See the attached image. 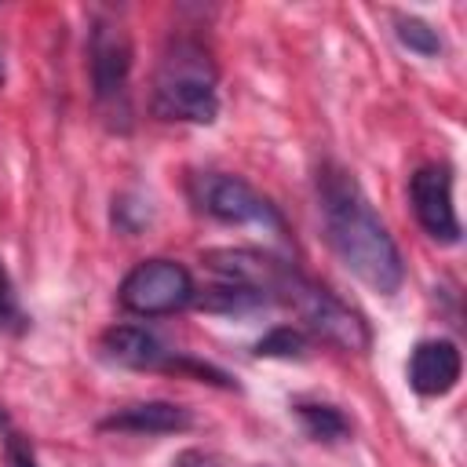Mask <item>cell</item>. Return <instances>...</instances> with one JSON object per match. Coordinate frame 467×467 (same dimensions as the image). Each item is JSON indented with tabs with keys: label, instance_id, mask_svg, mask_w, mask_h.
Segmentation results:
<instances>
[{
	"label": "cell",
	"instance_id": "6da1fadb",
	"mask_svg": "<svg viewBox=\"0 0 467 467\" xmlns=\"http://www.w3.org/2000/svg\"><path fill=\"white\" fill-rule=\"evenodd\" d=\"M317 201H321L325 237H328L332 252L339 255V263L372 292H379V296L398 292L405 281L401 252H398L394 237L387 234V226L379 223V215L372 212V204L365 201L361 186L343 168L321 164Z\"/></svg>",
	"mask_w": 467,
	"mask_h": 467
},
{
	"label": "cell",
	"instance_id": "7a4b0ae2",
	"mask_svg": "<svg viewBox=\"0 0 467 467\" xmlns=\"http://www.w3.org/2000/svg\"><path fill=\"white\" fill-rule=\"evenodd\" d=\"M153 113L186 124H212L219 117V69L201 40L179 36L161 51L153 73Z\"/></svg>",
	"mask_w": 467,
	"mask_h": 467
},
{
	"label": "cell",
	"instance_id": "3957f363",
	"mask_svg": "<svg viewBox=\"0 0 467 467\" xmlns=\"http://www.w3.org/2000/svg\"><path fill=\"white\" fill-rule=\"evenodd\" d=\"M274 299L277 303H288L306 321L310 332H317L321 339L336 343L339 350H368V343H372L368 325L343 299H336L328 288H321L317 281L303 277L292 266L281 270V281H277Z\"/></svg>",
	"mask_w": 467,
	"mask_h": 467
},
{
	"label": "cell",
	"instance_id": "277c9868",
	"mask_svg": "<svg viewBox=\"0 0 467 467\" xmlns=\"http://www.w3.org/2000/svg\"><path fill=\"white\" fill-rule=\"evenodd\" d=\"M117 299L135 317H168L186 310L197 299L193 277L175 259H146L128 270V277L117 288Z\"/></svg>",
	"mask_w": 467,
	"mask_h": 467
},
{
	"label": "cell",
	"instance_id": "5b68a950",
	"mask_svg": "<svg viewBox=\"0 0 467 467\" xmlns=\"http://www.w3.org/2000/svg\"><path fill=\"white\" fill-rule=\"evenodd\" d=\"M88 69H91V88L95 99L106 113L128 117V80H131V36L128 29L99 15L88 33Z\"/></svg>",
	"mask_w": 467,
	"mask_h": 467
},
{
	"label": "cell",
	"instance_id": "8992f818",
	"mask_svg": "<svg viewBox=\"0 0 467 467\" xmlns=\"http://www.w3.org/2000/svg\"><path fill=\"white\" fill-rule=\"evenodd\" d=\"M193 201L204 215L219 219V223H237V226H263L274 234H285V219L277 212V204H270V197H263L255 186H248L237 175H223V171H208L197 175L193 182Z\"/></svg>",
	"mask_w": 467,
	"mask_h": 467
},
{
	"label": "cell",
	"instance_id": "52a82bcc",
	"mask_svg": "<svg viewBox=\"0 0 467 467\" xmlns=\"http://www.w3.org/2000/svg\"><path fill=\"white\" fill-rule=\"evenodd\" d=\"M409 201L416 223L441 244L460 241V219L452 204V171L445 164H423L409 179Z\"/></svg>",
	"mask_w": 467,
	"mask_h": 467
},
{
	"label": "cell",
	"instance_id": "ba28073f",
	"mask_svg": "<svg viewBox=\"0 0 467 467\" xmlns=\"http://www.w3.org/2000/svg\"><path fill=\"white\" fill-rule=\"evenodd\" d=\"M204 266L215 274V281H237V285L259 288L263 296H270V303H274V292L285 270L281 259L255 252V248H208Z\"/></svg>",
	"mask_w": 467,
	"mask_h": 467
},
{
	"label": "cell",
	"instance_id": "9c48e42d",
	"mask_svg": "<svg viewBox=\"0 0 467 467\" xmlns=\"http://www.w3.org/2000/svg\"><path fill=\"white\" fill-rule=\"evenodd\" d=\"M460 368L463 361L452 339H423L409 358V387L423 398L449 394L460 379Z\"/></svg>",
	"mask_w": 467,
	"mask_h": 467
},
{
	"label": "cell",
	"instance_id": "30bf717a",
	"mask_svg": "<svg viewBox=\"0 0 467 467\" xmlns=\"http://www.w3.org/2000/svg\"><path fill=\"white\" fill-rule=\"evenodd\" d=\"M102 350L128 365V368H168V361L175 358L157 332H150L146 325H113L102 332Z\"/></svg>",
	"mask_w": 467,
	"mask_h": 467
},
{
	"label": "cell",
	"instance_id": "8fae6325",
	"mask_svg": "<svg viewBox=\"0 0 467 467\" xmlns=\"http://www.w3.org/2000/svg\"><path fill=\"white\" fill-rule=\"evenodd\" d=\"M193 423L190 409L175 401H139L128 409H117L102 420V431H128V434H175Z\"/></svg>",
	"mask_w": 467,
	"mask_h": 467
},
{
	"label": "cell",
	"instance_id": "7c38bea8",
	"mask_svg": "<svg viewBox=\"0 0 467 467\" xmlns=\"http://www.w3.org/2000/svg\"><path fill=\"white\" fill-rule=\"evenodd\" d=\"M197 303L204 310H212V314H252V310L266 306L270 296H263L259 288L237 285V281H215V285L204 288V296Z\"/></svg>",
	"mask_w": 467,
	"mask_h": 467
},
{
	"label": "cell",
	"instance_id": "4fadbf2b",
	"mask_svg": "<svg viewBox=\"0 0 467 467\" xmlns=\"http://www.w3.org/2000/svg\"><path fill=\"white\" fill-rule=\"evenodd\" d=\"M296 416L303 423V431L314 438V441H339L350 434V423L339 409L332 405H296Z\"/></svg>",
	"mask_w": 467,
	"mask_h": 467
},
{
	"label": "cell",
	"instance_id": "5bb4252c",
	"mask_svg": "<svg viewBox=\"0 0 467 467\" xmlns=\"http://www.w3.org/2000/svg\"><path fill=\"white\" fill-rule=\"evenodd\" d=\"M394 29H398V40H401L409 51H416V55H423V58L441 55V36H438V29H434L431 22L412 18V15H398V18H394Z\"/></svg>",
	"mask_w": 467,
	"mask_h": 467
},
{
	"label": "cell",
	"instance_id": "9a60e30c",
	"mask_svg": "<svg viewBox=\"0 0 467 467\" xmlns=\"http://www.w3.org/2000/svg\"><path fill=\"white\" fill-rule=\"evenodd\" d=\"M306 350H310V339L292 325H277L255 343L259 358H306Z\"/></svg>",
	"mask_w": 467,
	"mask_h": 467
},
{
	"label": "cell",
	"instance_id": "2e32d148",
	"mask_svg": "<svg viewBox=\"0 0 467 467\" xmlns=\"http://www.w3.org/2000/svg\"><path fill=\"white\" fill-rule=\"evenodd\" d=\"M0 427H4V456H7V463L11 467H36V456H33L29 441L18 431H11V423L4 416H0Z\"/></svg>",
	"mask_w": 467,
	"mask_h": 467
},
{
	"label": "cell",
	"instance_id": "e0dca14e",
	"mask_svg": "<svg viewBox=\"0 0 467 467\" xmlns=\"http://www.w3.org/2000/svg\"><path fill=\"white\" fill-rule=\"evenodd\" d=\"M15 288H11V277H7V270H4V263H0V325H7L11 317H15Z\"/></svg>",
	"mask_w": 467,
	"mask_h": 467
}]
</instances>
